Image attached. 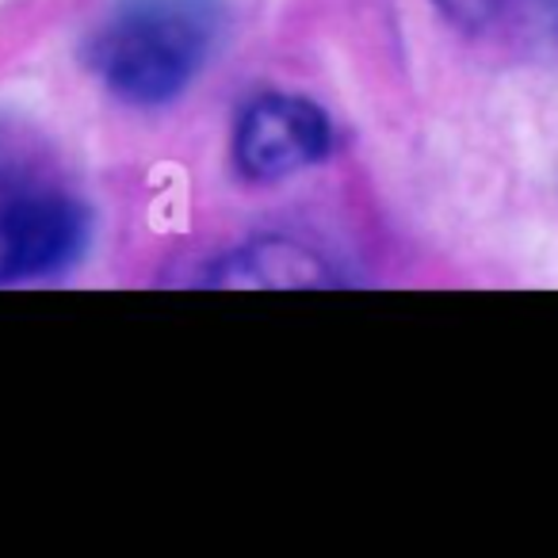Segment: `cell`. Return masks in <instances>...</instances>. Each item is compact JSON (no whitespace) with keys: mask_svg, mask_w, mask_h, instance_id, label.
<instances>
[{"mask_svg":"<svg viewBox=\"0 0 558 558\" xmlns=\"http://www.w3.org/2000/svg\"><path fill=\"white\" fill-rule=\"evenodd\" d=\"M222 0H116L85 62L116 100L165 108L199 81L222 39Z\"/></svg>","mask_w":558,"mask_h":558,"instance_id":"1","label":"cell"},{"mask_svg":"<svg viewBox=\"0 0 558 558\" xmlns=\"http://www.w3.org/2000/svg\"><path fill=\"white\" fill-rule=\"evenodd\" d=\"M93 241L85 199L35 169L0 172V288L70 271Z\"/></svg>","mask_w":558,"mask_h":558,"instance_id":"2","label":"cell"},{"mask_svg":"<svg viewBox=\"0 0 558 558\" xmlns=\"http://www.w3.org/2000/svg\"><path fill=\"white\" fill-rule=\"evenodd\" d=\"M333 149V123L326 108L299 93H260L233 123V169L253 184L299 177L322 165Z\"/></svg>","mask_w":558,"mask_h":558,"instance_id":"3","label":"cell"},{"mask_svg":"<svg viewBox=\"0 0 558 558\" xmlns=\"http://www.w3.org/2000/svg\"><path fill=\"white\" fill-rule=\"evenodd\" d=\"M222 288H318L333 283L329 268L303 245L283 238L253 241L218 268Z\"/></svg>","mask_w":558,"mask_h":558,"instance_id":"4","label":"cell"},{"mask_svg":"<svg viewBox=\"0 0 558 558\" xmlns=\"http://www.w3.org/2000/svg\"><path fill=\"white\" fill-rule=\"evenodd\" d=\"M433 4L451 20V24L482 27V24H489V20L497 16V9H501L505 0H433Z\"/></svg>","mask_w":558,"mask_h":558,"instance_id":"5","label":"cell"},{"mask_svg":"<svg viewBox=\"0 0 558 558\" xmlns=\"http://www.w3.org/2000/svg\"><path fill=\"white\" fill-rule=\"evenodd\" d=\"M539 4V16H543V24L550 27V32L558 35V0H535Z\"/></svg>","mask_w":558,"mask_h":558,"instance_id":"6","label":"cell"}]
</instances>
